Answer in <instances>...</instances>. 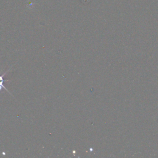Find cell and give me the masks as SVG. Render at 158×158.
I'll return each mask as SVG.
<instances>
[{"label": "cell", "instance_id": "1", "mask_svg": "<svg viewBox=\"0 0 158 158\" xmlns=\"http://www.w3.org/2000/svg\"><path fill=\"white\" fill-rule=\"evenodd\" d=\"M7 73V72L5 73H4L3 75H0V80H3V77L6 75V73ZM4 80H0V91L2 89V88H3L4 89H6V91H8V90L6 88V87L3 85V82H4Z\"/></svg>", "mask_w": 158, "mask_h": 158}]
</instances>
